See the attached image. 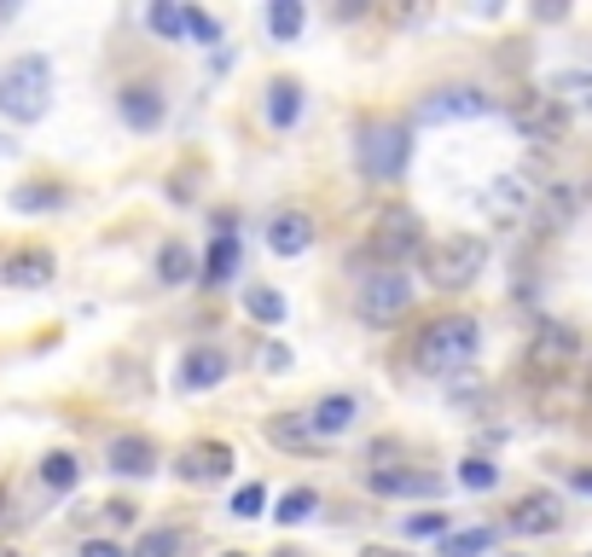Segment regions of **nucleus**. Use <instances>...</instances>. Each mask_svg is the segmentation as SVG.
Returning a JSON list of instances; mask_svg holds the SVG:
<instances>
[{
  "label": "nucleus",
  "instance_id": "16",
  "mask_svg": "<svg viewBox=\"0 0 592 557\" xmlns=\"http://www.w3.org/2000/svg\"><path fill=\"white\" fill-rule=\"evenodd\" d=\"M117 105H122V122H128V129H158V122H163V93L151 88V82L122 88Z\"/></svg>",
  "mask_w": 592,
  "mask_h": 557
},
{
  "label": "nucleus",
  "instance_id": "38",
  "mask_svg": "<svg viewBox=\"0 0 592 557\" xmlns=\"http://www.w3.org/2000/svg\"><path fill=\"white\" fill-rule=\"evenodd\" d=\"M262 366H268V372H285V366H291V348H285V343H268V348H262Z\"/></svg>",
  "mask_w": 592,
  "mask_h": 557
},
{
  "label": "nucleus",
  "instance_id": "31",
  "mask_svg": "<svg viewBox=\"0 0 592 557\" xmlns=\"http://www.w3.org/2000/svg\"><path fill=\"white\" fill-rule=\"evenodd\" d=\"M314 505H320V494L314 488H291V494H279V523H308L314 517Z\"/></svg>",
  "mask_w": 592,
  "mask_h": 557
},
{
  "label": "nucleus",
  "instance_id": "6",
  "mask_svg": "<svg viewBox=\"0 0 592 557\" xmlns=\"http://www.w3.org/2000/svg\"><path fill=\"white\" fill-rule=\"evenodd\" d=\"M419 244H424V226H419V215L407 210V204H390V210H378V221H372V256L378 262H407V256H419Z\"/></svg>",
  "mask_w": 592,
  "mask_h": 557
},
{
  "label": "nucleus",
  "instance_id": "8",
  "mask_svg": "<svg viewBox=\"0 0 592 557\" xmlns=\"http://www.w3.org/2000/svg\"><path fill=\"white\" fill-rule=\"evenodd\" d=\"M488 111H494V99H488L482 88H442L419 105V122H476Z\"/></svg>",
  "mask_w": 592,
  "mask_h": 557
},
{
  "label": "nucleus",
  "instance_id": "43",
  "mask_svg": "<svg viewBox=\"0 0 592 557\" xmlns=\"http://www.w3.org/2000/svg\"><path fill=\"white\" fill-rule=\"evenodd\" d=\"M0 557H18V551H12V546H0Z\"/></svg>",
  "mask_w": 592,
  "mask_h": 557
},
{
  "label": "nucleus",
  "instance_id": "46",
  "mask_svg": "<svg viewBox=\"0 0 592 557\" xmlns=\"http://www.w3.org/2000/svg\"><path fill=\"white\" fill-rule=\"evenodd\" d=\"M227 557H244V551H227Z\"/></svg>",
  "mask_w": 592,
  "mask_h": 557
},
{
  "label": "nucleus",
  "instance_id": "5",
  "mask_svg": "<svg viewBox=\"0 0 592 557\" xmlns=\"http://www.w3.org/2000/svg\"><path fill=\"white\" fill-rule=\"evenodd\" d=\"M407 308H413V278H401L395 267H383V273H372V278H360L354 314L367 320V325H395Z\"/></svg>",
  "mask_w": 592,
  "mask_h": 557
},
{
  "label": "nucleus",
  "instance_id": "35",
  "mask_svg": "<svg viewBox=\"0 0 592 557\" xmlns=\"http://www.w3.org/2000/svg\"><path fill=\"white\" fill-rule=\"evenodd\" d=\"M262 505H268V488L262 483H244L233 494V517H262Z\"/></svg>",
  "mask_w": 592,
  "mask_h": 557
},
{
  "label": "nucleus",
  "instance_id": "26",
  "mask_svg": "<svg viewBox=\"0 0 592 557\" xmlns=\"http://www.w3.org/2000/svg\"><path fill=\"white\" fill-rule=\"evenodd\" d=\"M76 476H82V470H76L70 453H47V459H41V483L53 488V494H70V488H76Z\"/></svg>",
  "mask_w": 592,
  "mask_h": 557
},
{
  "label": "nucleus",
  "instance_id": "34",
  "mask_svg": "<svg viewBox=\"0 0 592 557\" xmlns=\"http://www.w3.org/2000/svg\"><path fill=\"white\" fill-rule=\"evenodd\" d=\"M459 483H465V488H476V494H488V488L500 483V470L488 465V459H465V465H459Z\"/></svg>",
  "mask_w": 592,
  "mask_h": 557
},
{
  "label": "nucleus",
  "instance_id": "37",
  "mask_svg": "<svg viewBox=\"0 0 592 557\" xmlns=\"http://www.w3.org/2000/svg\"><path fill=\"white\" fill-rule=\"evenodd\" d=\"M442 528H448V517H442V512H419V517H407V535H413V540H430V535H442Z\"/></svg>",
  "mask_w": 592,
  "mask_h": 557
},
{
  "label": "nucleus",
  "instance_id": "13",
  "mask_svg": "<svg viewBox=\"0 0 592 557\" xmlns=\"http://www.w3.org/2000/svg\"><path fill=\"white\" fill-rule=\"evenodd\" d=\"M227 372H233V361H227L221 348H187V354H180V389H187V395L215 389Z\"/></svg>",
  "mask_w": 592,
  "mask_h": 557
},
{
  "label": "nucleus",
  "instance_id": "28",
  "mask_svg": "<svg viewBox=\"0 0 592 557\" xmlns=\"http://www.w3.org/2000/svg\"><path fill=\"white\" fill-rule=\"evenodd\" d=\"M268 30L279 41H297L302 36V7H297V0H273V7H268Z\"/></svg>",
  "mask_w": 592,
  "mask_h": 557
},
{
  "label": "nucleus",
  "instance_id": "32",
  "mask_svg": "<svg viewBox=\"0 0 592 557\" xmlns=\"http://www.w3.org/2000/svg\"><path fill=\"white\" fill-rule=\"evenodd\" d=\"M187 273H192L187 244H163V256H158V278H163V285H187Z\"/></svg>",
  "mask_w": 592,
  "mask_h": 557
},
{
  "label": "nucleus",
  "instance_id": "25",
  "mask_svg": "<svg viewBox=\"0 0 592 557\" xmlns=\"http://www.w3.org/2000/svg\"><path fill=\"white\" fill-rule=\"evenodd\" d=\"M268 442H279V447H314L320 436L308 429V418H297V413H279V418L268 424Z\"/></svg>",
  "mask_w": 592,
  "mask_h": 557
},
{
  "label": "nucleus",
  "instance_id": "15",
  "mask_svg": "<svg viewBox=\"0 0 592 557\" xmlns=\"http://www.w3.org/2000/svg\"><path fill=\"white\" fill-rule=\"evenodd\" d=\"M0 278L18 285V291H36V285L53 278V256H47V250H12V256L0 262Z\"/></svg>",
  "mask_w": 592,
  "mask_h": 557
},
{
  "label": "nucleus",
  "instance_id": "1",
  "mask_svg": "<svg viewBox=\"0 0 592 557\" xmlns=\"http://www.w3.org/2000/svg\"><path fill=\"white\" fill-rule=\"evenodd\" d=\"M53 105V64L41 53H23L0 70V117L12 122H41Z\"/></svg>",
  "mask_w": 592,
  "mask_h": 557
},
{
  "label": "nucleus",
  "instance_id": "45",
  "mask_svg": "<svg viewBox=\"0 0 592 557\" xmlns=\"http://www.w3.org/2000/svg\"><path fill=\"white\" fill-rule=\"evenodd\" d=\"M0 505H7V488H0Z\"/></svg>",
  "mask_w": 592,
  "mask_h": 557
},
{
  "label": "nucleus",
  "instance_id": "10",
  "mask_svg": "<svg viewBox=\"0 0 592 557\" xmlns=\"http://www.w3.org/2000/svg\"><path fill=\"white\" fill-rule=\"evenodd\" d=\"M575 354H581V337L570 332V325H540V337L529 343V372L534 377H558Z\"/></svg>",
  "mask_w": 592,
  "mask_h": 557
},
{
  "label": "nucleus",
  "instance_id": "33",
  "mask_svg": "<svg viewBox=\"0 0 592 557\" xmlns=\"http://www.w3.org/2000/svg\"><path fill=\"white\" fill-rule=\"evenodd\" d=\"M146 23L158 36H187V7H169V0H158V7L146 12Z\"/></svg>",
  "mask_w": 592,
  "mask_h": 557
},
{
  "label": "nucleus",
  "instance_id": "27",
  "mask_svg": "<svg viewBox=\"0 0 592 557\" xmlns=\"http://www.w3.org/2000/svg\"><path fill=\"white\" fill-rule=\"evenodd\" d=\"M53 204H64V192H59V186H41V181H30V186H18V192H12V210H23V215L53 210Z\"/></svg>",
  "mask_w": 592,
  "mask_h": 557
},
{
  "label": "nucleus",
  "instance_id": "20",
  "mask_svg": "<svg viewBox=\"0 0 592 557\" xmlns=\"http://www.w3.org/2000/svg\"><path fill=\"white\" fill-rule=\"evenodd\" d=\"M106 459H111V470H117V476H146L151 465H158V447H151L146 436H117Z\"/></svg>",
  "mask_w": 592,
  "mask_h": 557
},
{
  "label": "nucleus",
  "instance_id": "2",
  "mask_svg": "<svg viewBox=\"0 0 592 557\" xmlns=\"http://www.w3.org/2000/svg\"><path fill=\"white\" fill-rule=\"evenodd\" d=\"M476 343H482V332H476V320H465V314H442V320H430L424 325V337H419V348H413V361H419V372H459L476 354Z\"/></svg>",
  "mask_w": 592,
  "mask_h": 557
},
{
  "label": "nucleus",
  "instance_id": "44",
  "mask_svg": "<svg viewBox=\"0 0 592 557\" xmlns=\"http://www.w3.org/2000/svg\"><path fill=\"white\" fill-rule=\"evenodd\" d=\"M586 395H592V366H586Z\"/></svg>",
  "mask_w": 592,
  "mask_h": 557
},
{
  "label": "nucleus",
  "instance_id": "19",
  "mask_svg": "<svg viewBox=\"0 0 592 557\" xmlns=\"http://www.w3.org/2000/svg\"><path fill=\"white\" fill-rule=\"evenodd\" d=\"M367 488L372 494H442V476H430V470H372Z\"/></svg>",
  "mask_w": 592,
  "mask_h": 557
},
{
  "label": "nucleus",
  "instance_id": "18",
  "mask_svg": "<svg viewBox=\"0 0 592 557\" xmlns=\"http://www.w3.org/2000/svg\"><path fill=\"white\" fill-rule=\"evenodd\" d=\"M581 186H570V181H558V186H540V210H534V226H563L575 210H581Z\"/></svg>",
  "mask_w": 592,
  "mask_h": 557
},
{
  "label": "nucleus",
  "instance_id": "42",
  "mask_svg": "<svg viewBox=\"0 0 592 557\" xmlns=\"http://www.w3.org/2000/svg\"><path fill=\"white\" fill-rule=\"evenodd\" d=\"M273 557H308V551H297V546H279Z\"/></svg>",
  "mask_w": 592,
  "mask_h": 557
},
{
  "label": "nucleus",
  "instance_id": "3",
  "mask_svg": "<svg viewBox=\"0 0 592 557\" xmlns=\"http://www.w3.org/2000/svg\"><path fill=\"white\" fill-rule=\"evenodd\" d=\"M407 151H413L407 122H367V129L354 134V163H360L367 181H401Z\"/></svg>",
  "mask_w": 592,
  "mask_h": 557
},
{
  "label": "nucleus",
  "instance_id": "24",
  "mask_svg": "<svg viewBox=\"0 0 592 557\" xmlns=\"http://www.w3.org/2000/svg\"><path fill=\"white\" fill-rule=\"evenodd\" d=\"M244 314L262 320V325H279V320H285V296L268 291V285H250V291H244Z\"/></svg>",
  "mask_w": 592,
  "mask_h": 557
},
{
  "label": "nucleus",
  "instance_id": "22",
  "mask_svg": "<svg viewBox=\"0 0 592 557\" xmlns=\"http://www.w3.org/2000/svg\"><path fill=\"white\" fill-rule=\"evenodd\" d=\"M239 273V233H215L210 262H203V285H233Z\"/></svg>",
  "mask_w": 592,
  "mask_h": 557
},
{
  "label": "nucleus",
  "instance_id": "17",
  "mask_svg": "<svg viewBox=\"0 0 592 557\" xmlns=\"http://www.w3.org/2000/svg\"><path fill=\"white\" fill-rule=\"evenodd\" d=\"M546 99H558L563 111L592 117V70H558L552 82H546Z\"/></svg>",
  "mask_w": 592,
  "mask_h": 557
},
{
  "label": "nucleus",
  "instance_id": "4",
  "mask_svg": "<svg viewBox=\"0 0 592 557\" xmlns=\"http://www.w3.org/2000/svg\"><path fill=\"white\" fill-rule=\"evenodd\" d=\"M482 267H488V244L476 233L448 239V244H430V256H424V278H430L435 291H465V285H476Z\"/></svg>",
  "mask_w": 592,
  "mask_h": 557
},
{
  "label": "nucleus",
  "instance_id": "39",
  "mask_svg": "<svg viewBox=\"0 0 592 557\" xmlns=\"http://www.w3.org/2000/svg\"><path fill=\"white\" fill-rule=\"evenodd\" d=\"M82 557H128V551H117L111 540H88V546H82Z\"/></svg>",
  "mask_w": 592,
  "mask_h": 557
},
{
  "label": "nucleus",
  "instance_id": "14",
  "mask_svg": "<svg viewBox=\"0 0 592 557\" xmlns=\"http://www.w3.org/2000/svg\"><path fill=\"white\" fill-rule=\"evenodd\" d=\"M505 523H511V535H552V528L563 523V512H558L552 494H529V499L511 505Z\"/></svg>",
  "mask_w": 592,
  "mask_h": 557
},
{
  "label": "nucleus",
  "instance_id": "9",
  "mask_svg": "<svg viewBox=\"0 0 592 557\" xmlns=\"http://www.w3.org/2000/svg\"><path fill=\"white\" fill-rule=\"evenodd\" d=\"M233 465L239 459H233V447H227V442H192L187 453H180L174 470H180V483H198L203 488V483H227Z\"/></svg>",
  "mask_w": 592,
  "mask_h": 557
},
{
  "label": "nucleus",
  "instance_id": "21",
  "mask_svg": "<svg viewBox=\"0 0 592 557\" xmlns=\"http://www.w3.org/2000/svg\"><path fill=\"white\" fill-rule=\"evenodd\" d=\"M354 424V395H325L314 413H308V429L314 436H343V429Z\"/></svg>",
  "mask_w": 592,
  "mask_h": 557
},
{
  "label": "nucleus",
  "instance_id": "40",
  "mask_svg": "<svg viewBox=\"0 0 592 557\" xmlns=\"http://www.w3.org/2000/svg\"><path fill=\"white\" fill-rule=\"evenodd\" d=\"M575 488H581V494H592V470H575Z\"/></svg>",
  "mask_w": 592,
  "mask_h": 557
},
{
  "label": "nucleus",
  "instance_id": "29",
  "mask_svg": "<svg viewBox=\"0 0 592 557\" xmlns=\"http://www.w3.org/2000/svg\"><path fill=\"white\" fill-rule=\"evenodd\" d=\"M488 546H494V528H465V535L442 540V557H482Z\"/></svg>",
  "mask_w": 592,
  "mask_h": 557
},
{
  "label": "nucleus",
  "instance_id": "30",
  "mask_svg": "<svg viewBox=\"0 0 592 557\" xmlns=\"http://www.w3.org/2000/svg\"><path fill=\"white\" fill-rule=\"evenodd\" d=\"M180 528H151V535H140V546L128 551V557H180Z\"/></svg>",
  "mask_w": 592,
  "mask_h": 557
},
{
  "label": "nucleus",
  "instance_id": "41",
  "mask_svg": "<svg viewBox=\"0 0 592 557\" xmlns=\"http://www.w3.org/2000/svg\"><path fill=\"white\" fill-rule=\"evenodd\" d=\"M360 557H401V551H390V546H372V551H360Z\"/></svg>",
  "mask_w": 592,
  "mask_h": 557
},
{
  "label": "nucleus",
  "instance_id": "12",
  "mask_svg": "<svg viewBox=\"0 0 592 557\" xmlns=\"http://www.w3.org/2000/svg\"><path fill=\"white\" fill-rule=\"evenodd\" d=\"M308 244H314V215L308 210H279L268 221V250L273 256H302Z\"/></svg>",
  "mask_w": 592,
  "mask_h": 557
},
{
  "label": "nucleus",
  "instance_id": "23",
  "mask_svg": "<svg viewBox=\"0 0 592 557\" xmlns=\"http://www.w3.org/2000/svg\"><path fill=\"white\" fill-rule=\"evenodd\" d=\"M297 117H302V88L285 75V82L268 88V122H273V129H291Z\"/></svg>",
  "mask_w": 592,
  "mask_h": 557
},
{
  "label": "nucleus",
  "instance_id": "11",
  "mask_svg": "<svg viewBox=\"0 0 592 557\" xmlns=\"http://www.w3.org/2000/svg\"><path fill=\"white\" fill-rule=\"evenodd\" d=\"M534 198H540V186H529L523 174H500V181L482 192V210L494 221H534Z\"/></svg>",
  "mask_w": 592,
  "mask_h": 557
},
{
  "label": "nucleus",
  "instance_id": "7",
  "mask_svg": "<svg viewBox=\"0 0 592 557\" xmlns=\"http://www.w3.org/2000/svg\"><path fill=\"white\" fill-rule=\"evenodd\" d=\"M518 129L534 140V145H558L563 134H570V111L558 105V99H546V93H529V99H518Z\"/></svg>",
  "mask_w": 592,
  "mask_h": 557
},
{
  "label": "nucleus",
  "instance_id": "36",
  "mask_svg": "<svg viewBox=\"0 0 592 557\" xmlns=\"http://www.w3.org/2000/svg\"><path fill=\"white\" fill-rule=\"evenodd\" d=\"M187 36H192V41H203V47H210V41H221L215 18H210V12H198V7H187Z\"/></svg>",
  "mask_w": 592,
  "mask_h": 557
}]
</instances>
